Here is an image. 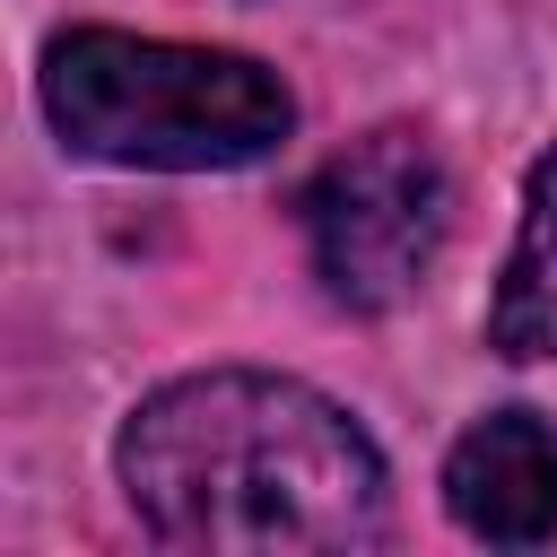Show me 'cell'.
Segmentation results:
<instances>
[{
	"label": "cell",
	"mask_w": 557,
	"mask_h": 557,
	"mask_svg": "<svg viewBox=\"0 0 557 557\" xmlns=\"http://www.w3.org/2000/svg\"><path fill=\"white\" fill-rule=\"evenodd\" d=\"M148 540L209 557H331L383 540V453L313 383L209 366L148 392L113 444Z\"/></svg>",
	"instance_id": "cell-1"
},
{
	"label": "cell",
	"mask_w": 557,
	"mask_h": 557,
	"mask_svg": "<svg viewBox=\"0 0 557 557\" xmlns=\"http://www.w3.org/2000/svg\"><path fill=\"white\" fill-rule=\"evenodd\" d=\"M44 113L70 157L139 174H218L252 165L296 131V96L252 52L70 26L44 52Z\"/></svg>",
	"instance_id": "cell-2"
},
{
	"label": "cell",
	"mask_w": 557,
	"mask_h": 557,
	"mask_svg": "<svg viewBox=\"0 0 557 557\" xmlns=\"http://www.w3.org/2000/svg\"><path fill=\"white\" fill-rule=\"evenodd\" d=\"M296 218H305L322 296L348 313H392L400 296H418V278L444 252L453 183H444V157L426 148V131L383 122V131L348 139L339 157H322Z\"/></svg>",
	"instance_id": "cell-3"
},
{
	"label": "cell",
	"mask_w": 557,
	"mask_h": 557,
	"mask_svg": "<svg viewBox=\"0 0 557 557\" xmlns=\"http://www.w3.org/2000/svg\"><path fill=\"white\" fill-rule=\"evenodd\" d=\"M444 505L487 548H540L557 540V426L531 409L479 418L444 461Z\"/></svg>",
	"instance_id": "cell-4"
},
{
	"label": "cell",
	"mask_w": 557,
	"mask_h": 557,
	"mask_svg": "<svg viewBox=\"0 0 557 557\" xmlns=\"http://www.w3.org/2000/svg\"><path fill=\"white\" fill-rule=\"evenodd\" d=\"M487 348L496 357H557V148L522 183V226L505 252V278L487 296Z\"/></svg>",
	"instance_id": "cell-5"
}]
</instances>
